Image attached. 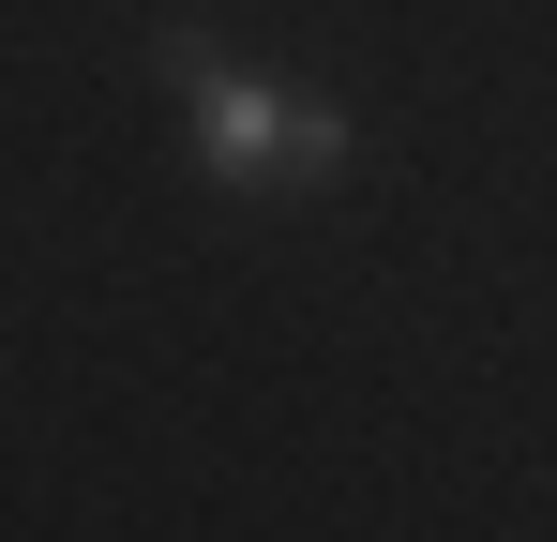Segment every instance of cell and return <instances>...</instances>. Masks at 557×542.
<instances>
[{"label": "cell", "instance_id": "obj_1", "mask_svg": "<svg viewBox=\"0 0 557 542\" xmlns=\"http://www.w3.org/2000/svg\"><path fill=\"white\" fill-rule=\"evenodd\" d=\"M166 76L196 90V167L226 181V196H317V181H347V151H362L332 106L242 76V61H211V30H166Z\"/></svg>", "mask_w": 557, "mask_h": 542}]
</instances>
